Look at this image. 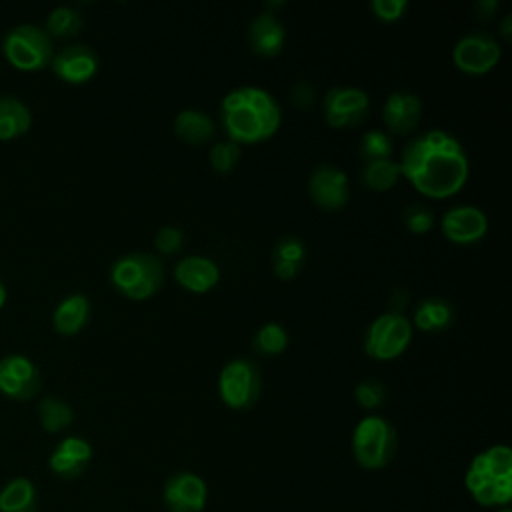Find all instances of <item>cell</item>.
I'll list each match as a JSON object with an SVG mask.
<instances>
[{"instance_id": "52a82bcc", "label": "cell", "mask_w": 512, "mask_h": 512, "mask_svg": "<svg viewBox=\"0 0 512 512\" xmlns=\"http://www.w3.org/2000/svg\"><path fill=\"white\" fill-rule=\"evenodd\" d=\"M412 340V322L400 312L376 316L364 336V352L374 360L398 358Z\"/></svg>"}, {"instance_id": "4316f807", "label": "cell", "mask_w": 512, "mask_h": 512, "mask_svg": "<svg viewBox=\"0 0 512 512\" xmlns=\"http://www.w3.org/2000/svg\"><path fill=\"white\" fill-rule=\"evenodd\" d=\"M82 14L74 6H56L46 16V32L50 38H72L82 30Z\"/></svg>"}, {"instance_id": "9c48e42d", "label": "cell", "mask_w": 512, "mask_h": 512, "mask_svg": "<svg viewBox=\"0 0 512 512\" xmlns=\"http://www.w3.org/2000/svg\"><path fill=\"white\" fill-rule=\"evenodd\" d=\"M42 388L38 366L24 354L10 352L0 358V392L12 400H32Z\"/></svg>"}, {"instance_id": "1f68e13d", "label": "cell", "mask_w": 512, "mask_h": 512, "mask_svg": "<svg viewBox=\"0 0 512 512\" xmlns=\"http://www.w3.org/2000/svg\"><path fill=\"white\" fill-rule=\"evenodd\" d=\"M402 220L406 228L414 234H426L434 226V214L424 204H412L404 210Z\"/></svg>"}, {"instance_id": "ba28073f", "label": "cell", "mask_w": 512, "mask_h": 512, "mask_svg": "<svg viewBox=\"0 0 512 512\" xmlns=\"http://www.w3.org/2000/svg\"><path fill=\"white\" fill-rule=\"evenodd\" d=\"M502 56L500 42L488 32H468L458 38L452 50V60L458 70L466 74H486L490 72Z\"/></svg>"}, {"instance_id": "f35d334b", "label": "cell", "mask_w": 512, "mask_h": 512, "mask_svg": "<svg viewBox=\"0 0 512 512\" xmlns=\"http://www.w3.org/2000/svg\"><path fill=\"white\" fill-rule=\"evenodd\" d=\"M6 296H8L6 286H4V282L0 280V310H2V308H4V304H6Z\"/></svg>"}, {"instance_id": "d4e9b609", "label": "cell", "mask_w": 512, "mask_h": 512, "mask_svg": "<svg viewBox=\"0 0 512 512\" xmlns=\"http://www.w3.org/2000/svg\"><path fill=\"white\" fill-rule=\"evenodd\" d=\"M38 420L46 432L56 434V432L66 430L72 424L74 410L60 396H44L38 402Z\"/></svg>"}, {"instance_id": "74e56055", "label": "cell", "mask_w": 512, "mask_h": 512, "mask_svg": "<svg viewBox=\"0 0 512 512\" xmlns=\"http://www.w3.org/2000/svg\"><path fill=\"white\" fill-rule=\"evenodd\" d=\"M500 32H502L504 38H510V32H512V16L510 14L504 16V20L500 24Z\"/></svg>"}, {"instance_id": "2e32d148", "label": "cell", "mask_w": 512, "mask_h": 512, "mask_svg": "<svg viewBox=\"0 0 512 512\" xmlns=\"http://www.w3.org/2000/svg\"><path fill=\"white\" fill-rule=\"evenodd\" d=\"M422 116V100L414 92L396 90L388 94L382 106V120L392 134H410Z\"/></svg>"}, {"instance_id": "ac0fdd59", "label": "cell", "mask_w": 512, "mask_h": 512, "mask_svg": "<svg viewBox=\"0 0 512 512\" xmlns=\"http://www.w3.org/2000/svg\"><path fill=\"white\" fill-rule=\"evenodd\" d=\"M464 482L472 498L482 506H504L512 498V476L500 478L470 464Z\"/></svg>"}, {"instance_id": "7c38bea8", "label": "cell", "mask_w": 512, "mask_h": 512, "mask_svg": "<svg viewBox=\"0 0 512 512\" xmlns=\"http://www.w3.org/2000/svg\"><path fill=\"white\" fill-rule=\"evenodd\" d=\"M440 228L442 234L454 244H474L484 238L488 230V218L482 208L460 204L444 212Z\"/></svg>"}, {"instance_id": "cb8c5ba5", "label": "cell", "mask_w": 512, "mask_h": 512, "mask_svg": "<svg viewBox=\"0 0 512 512\" xmlns=\"http://www.w3.org/2000/svg\"><path fill=\"white\" fill-rule=\"evenodd\" d=\"M454 320L452 304L442 298H426L414 310V324L424 332H440Z\"/></svg>"}, {"instance_id": "e0dca14e", "label": "cell", "mask_w": 512, "mask_h": 512, "mask_svg": "<svg viewBox=\"0 0 512 512\" xmlns=\"http://www.w3.org/2000/svg\"><path fill=\"white\" fill-rule=\"evenodd\" d=\"M174 278L184 290L202 294V292L212 290L218 284L220 268L216 266L214 260L200 256V254H192V256H184L176 262Z\"/></svg>"}, {"instance_id": "3957f363", "label": "cell", "mask_w": 512, "mask_h": 512, "mask_svg": "<svg viewBox=\"0 0 512 512\" xmlns=\"http://www.w3.org/2000/svg\"><path fill=\"white\" fill-rule=\"evenodd\" d=\"M112 284L132 300H144L158 292L164 282V264L156 254L130 252L110 268Z\"/></svg>"}, {"instance_id": "ffe728a7", "label": "cell", "mask_w": 512, "mask_h": 512, "mask_svg": "<svg viewBox=\"0 0 512 512\" xmlns=\"http://www.w3.org/2000/svg\"><path fill=\"white\" fill-rule=\"evenodd\" d=\"M90 318V302L84 294H68L52 312V326L62 336L78 334Z\"/></svg>"}, {"instance_id": "83f0119b", "label": "cell", "mask_w": 512, "mask_h": 512, "mask_svg": "<svg viewBox=\"0 0 512 512\" xmlns=\"http://www.w3.org/2000/svg\"><path fill=\"white\" fill-rule=\"evenodd\" d=\"M286 346H288V332L278 322H266L264 326H260V330L254 336V348L266 356L282 354Z\"/></svg>"}, {"instance_id": "d590c367", "label": "cell", "mask_w": 512, "mask_h": 512, "mask_svg": "<svg viewBox=\"0 0 512 512\" xmlns=\"http://www.w3.org/2000/svg\"><path fill=\"white\" fill-rule=\"evenodd\" d=\"M292 100H294L296 106L308 108V106L312 104V100H314V90H312V86H310L306 80L296 82L294 88H292Z\"/></svg>"}, {"instance_id": "6da1fadb", "label": "cell", "mask_w": 512, "mask_h": 512, "mask_svg": "<svg viewBox=\"0 0 512 512\" xmlns=\"http://www.w3.org/2000/svg\"><path fill=\"white\" fill-rule=\"evenodd\" d=\"M400 174L428 198H448L468 180L470 162L464 146L446 130L432 128L412 138L398 162Z\"/></svg>"}, {"instance_id": "5bb4252c", "label": "cell", "mask_w": 512, "mask_h": 512, "mask_svg": "<svg viewBox=\"0 0 512 512\" xmlns=\"http://www.w3.org/2000/svg\"><path fill=\"white\" fill-rule=\"evenodd\" d=\"M50 68L60 80L68 84H82L96 74L98 56L86 44H68L54 52Z\"/></svg>"}, {"instance_id": "484cf974", "label": "cell", "mask_w": 512, "mask_h": 512, "mask_svg": "<svg viewBox=\"0 0 512 512\" xmlns=\"http://www.w3.org/2000/svg\"><path fill=\"white\" fill-rule=\"evenodd\" d=\"M398 178H400V166L392 158L368 160L362 168L364 186H368L370 190H376V192L390 190Z\"/></svg>"}, {"instance_id": "4fadbf2b", "label": "cell", "mask_w": 512, "mask_h": 512, "mask_svg": "<svg viewBox=\"0 0 512 512\" xmlns=\"http://www.w3.org/2000/svg\"><path fill=\"white\" fill-rule=\"evenodd\" d=\"M206 496V482L194 472H176L164 484V504L168 512H202Z\"/></svg>"}, {"instance_id": "836d02e7", "label": "cell", "mask_w": 512, "mask_h": 512, "mask_svg": "<svg viewBox=\"0 0 512 512\" xmlns=\"http://www.w3.org/2000/svg\"><path fill=\"white\" fill-rule=\"evenodd\" d=\"M184 234L176 226H162L154 236V246L162 254H174L182 248Z\"/></svg>"}, {"instance_id": "44dd1931", "label": "cell", "mask_w": 512, "mask_h": 512, "mask_svg": "<svg viewBox=\"0 0 512 512\" xmlns=\"http://www.w3.org/2000/svg\"><path fill=\"white\" fill-rule=\"evenodd\" d=\"M32 126L30 108L12 94H0V140H12L26 134Z\"/></svg>"}, {"instance_id": "f1b7e54d", "label": "cell", "mask_w": 512, "mask_h": 512, "mask_svg": "<svg viewBox=\"0 0 512 512\" xmlns=\"http://www.w3.org/2000/svg\"><path fill=\"white\" fill-rule=\"evenodd\" d=\"M360 154L362 158L368 160H378V158H390L392 156V138L384 130H368L362 134L360 140Z\"/></svg>"}, {"instance_id": "9a60e30c", "label": "cell", "mask_w": 512, "mask_h": 512, "mask_svg": "<svg viewBox=\"0 0 512 512\" xmlns=\"http://www.w3.org/2000/svg\"><path fill=\"white\" fill-rule=\"evenodd\" d=\"M92 460V446L80 436L62 438L48 458V468L64 480L82 476Z\"/></svg>"}, {"instance_id": "f546056e", "label": "cell", "mask_w": 512, "mask_h": 512, "mask_svg": "<svg viewBox=\"0 0 512 512\" xmlns=\"http://www.w3.org/2000/svg\"><path fill=\"white\" fill-rule=\"evenodd\" d=\"M240 160V144L234 140L216 142L210 148V164L216 172H230Z\"/></svg>"}, {"instance_id": "d6986e66", "label": "cell", "mask_w": 512, "mask_h": 512, "mask_svg": "<svg viewBox=\"0 0 512 512\" xmlns=\"http://www.w3.org/2000/svg\"><path fill=\"white\" fill-rule=\"evenodd\" d=\"M248 40L258 56H276L286 40V30L274 12H262L248 26Z\"/></svg>"}, {"instance_id": "7402d4cb", "label": "cell", "mask_w": 512, "mask_h": 512, "mask_svg": "<svg viewBox=\"0 0 512 512\" xmlns=\"http://www.w3.org/2000/svg\"><path fill=\"white\" fill-rule=\"evenodd\" d=\"M38 490L26 476L8 480L0 490V512H36Z\"/></svg>"}, {"instance_id": "e575fe53", "label": "cell", "mask_w": 512, "mask_h": 512, "mask_svg": "<svg viewBox=\"0 0 512 512\" xmlns=\"http://www.w3.org/2000/svg\"><path fill=\"white\" fill-rule=\"evenodd\" d=\"M372 12L384 22L400 20L408 10V0H372Z\"/></svg>"}, {"instance_id": "277c9868", "label": "cell", "mask_w": 512, "mask_h": 512, "mask_svg": "<svg viewBox=\"0 0 512 512\" xmlns=\"http://www.w3.org/2000/svg\"><path fill=\"white\" fill-rule=\"evenodd\" d=\"M4 58L22 72H34L50 64L54 44L50 34L38 24H16L2 36Z\"/></svg>"}, {"instance_id": "ab89813d", "label": "cell", "mask_w": 512, "mask_h": 512, "mask_svg": "<svg viewBox=\"0 0 512 512\" xmlns=\"http://www.w3.org/2000/svg\"><path fill=\"white\" fill-rule=\"evenodd\" d=\"M500 512H512V510H510V508H502Z\"/></svg>"}, {"instance_id": "4dcf8cb0", "label": "cell", "mask_w": 512, "mask_h": 512, "mask_svg": "<svg viewBox=\"0 0 512 512\" xmlns=\"http://www.w3.org/2000/svg\"><path fill=\"white\" fill-rule=\"evenodd\" d=\"M354 396H356V402L362 408L374 410V408L384 404V400H386V386L380 380L368 378V380L358 382V386L354 388Z\"/></svg>"}, {"instance_id": "8d00e7d4", "label": "cell", "mask_w": 512, "mask_h": 512, "mask_svg": "<svg viewBox=\"0 0 512 512\" xmlns=\"http://www.w3.org/2000/svg\"><path fill=\"white\" fill-rule=\"evenodd\" d=\"M272 268H274V274L282 280H290L294 278L298 272H300V264H294V262H284V260H272Z\"/></svg>"}, {"instance_id": "603a6c76", "label": "cell", "mask_w": 512, "mask_h": 512, "mask_svg": "<svg viewBox=\"0 0 512 512\" xmlns=\"http://www.w3.org/2000/svg\"><path fill=\"white\" fill-rule=\"evenodd\" d=\"M174 132L186 144H202L214 134L212 118L196 108H186L174 118Z\"/></svg>"}, {"instance_id": "5b68a950", "label": "cell", "mask_w": 512, "mask_h": 512, "mask_svg": "<svg viewBox=\"0 0 512 512\" xmlns=\"http://www.w3.org/2000/svg\"><path fill=\"white\" fill-rule=\"evenodd\" d=\"M398 436L394 426L382 416L362 418L352 432V452L366 470L384 468L396 454Z\"/></svg>"}, {"instance_id": "8fae6325", "label": "cell", "mask_w": 512, "mask_h": 512, "mask_svg": "<svg viewBox=\"0 0 512 512\" xmlns=\"http://www.w3.org/2000/svg\"><path fill=\"white\" fill-rule=\"evenodd\" d=\"M308 192L316 206L324 210H340L350 200L348 174L338 166L320 164L310 174Z\"/></svg>"}, {"instance_id": "8992f818", "label": "cell", "mask_w": 512, "mask_h": 512, "mask_svg": "<svg viewBox=\"0 0 512 512\" xmlns=\"http://www.w3.org/2000/svg\"><path fill=\"white\" fill-rule=\"evenodd\" d=\"M262 376L258 366L246 358L226 362L218 374V394L232 410H246L258 402Z\"/></svg>"}, {"instance_id": "30bf717a", "label": "cell", "mask_w": 512, "mask_h": 512, "mask_svg": "<svg viewBox=\"0 0 512 512\" xmlns=\"http://www.w3.org/2000/svg\"><path fill=\"white\" fill-rule=\"evenodd\" d=\"M326 122L334 128L356 126L368 116L370 100L362 88L336 86L330 88L322 100Z\"/></svg>"}, {"instance_id": "d6a6232c", "label": "cell", "mask_w": 512, "mask_h": 512, "mask_svg": "<svg viewBox=\"0 0 512 512\" xmlns=\"http://www.w3.org/2000/svg\"><path fill=\"white\" fill-rule=\"evenodd\" d=\"M304 256H306V248L302 244V240L294 238V236H284L274 244L272 250V260H284V262H294V264H304Z\"/></svg>"}, {"instance_id": "7a4b0ae2", "label": "cell", "mask_w": 512, "mask_h": 512, "mask_svg": "<svg viewBox=\"0 0 512 512\" xmlns=\"http://www.w3.org/2000/svg\"><path fill=\"white\" fill-rule=\"evenodd\" d=\"M282 114L274 96L258 86H238L222 98V124L238 144L260 142L276 134Z\"/></svg>"}]
</instances>
